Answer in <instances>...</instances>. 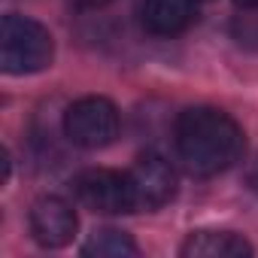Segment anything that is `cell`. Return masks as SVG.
Instances as JSON below:
<instances>
[{
	"label": "cell",
	"mask_w": 258,
	"mask_h": 258,
	"mask_svg": "<svg viewBox=\"0 0 258 258\" xmlns=\"http://www.w3.org/2000/svg\"><path fill=\"white\" fill-rule=\"evenodd\" d=\"M176 152L191 176H216L243 155V127L216 106H191L176 118Z\"/></svg>",
	"instance_id": "6da1fadb"
},
{
	"label": "cell",
	"mask_w": 258,
	"mask_h": 258,
	"mask_svg": "<svg viewBox=\"0 0 258 258\" xmlns=\"http://www.w3.org/2000/svg\"><path fill=\"white\" fill-rule=\"evenodd\" d=\"M55 43L49 28L28 16H7L0 25V64L13 76L40 73L52 64Z\"/></svg>",
	"instance_id": "7a4b0ae2"
},
{
	"label": "cell",
	"mask_w": 258,
	"mask_h": 258,
	"mask_svg": "<svg viewBox=\"0 0 258 258\" xmlns=\"http://www.w3.org/2000/svg\"><path fill=\"white\" fill-rule=\"evenodd\" d=\"M64 134L82 149H103L118 134V109L106 97H82L64 115Z\"/></svg>",
	"instance_id": "3957f363"
},
{
	"label": "cell",
	"mask_w": 258,
	"mask_h": 258,
	"mask_svg": "<svg viewBox=\"0 0 258 258\" xmlns=\"http://www.w3.org/2000/svg\"><path fill=\"white\" fill-rule=\"evenodd\" d=\"M73 188H76L79 204L88 207L91 213H103V216L137 213V201H134V188H131V176L127 173L91 167L76 176Z\"/></svg>",
	"instance_id": "277c9868"
},
{
	"label": "cell",
	"mask_w": 258,
	"mask_h": 258,
	"mask_svg": "<svg viewBox=\"0 0 258 258\" xmlns=\"http://www.w3.org/2000/svg\"><path fill=\"white\" fill-rule=\"evenodd\" d=\"M127 176H131V188H134L137 210H158L176 191V173H173L170 161L161 158L158 152L140 155L137 164L127 170Z\"/></svg>",
	"instance_id": "5b68a950"
},
{
	"label": "cell",
	"mask_w": 258,
	"mask_h": 258,
	"mask_svg": "<svg viewBox=\"0 0 258 258\" xmlns=\"http://www.w3.org/2000/svg\"><path fill=\"white\" fill-rule=\"evenodd\" d=\"M76 225H79V219H76L73 207L58 195L37 198L34 207H31V234L46 249L67 246L76 234Z\"/></svg>",
	"instance_id": "8992f818"
},
{
	"label": "cell",
	"mask_w": 258,
	"mask_h": 258,
	"mask_svg": "<svg viewBox=\"0 0 258 258\" xmlns=\"http://www.w3.org/2000/svg\"><path fill=\"white\" fill-rule=\"evenodd\" d=\"M143 28L155 37H176L195 19V0H143Z\"/></svg>",
	"instance_id": "52a82bcc"
},
{
	"label": "cell",
	"mask_w": 258,
	"mask_h": 258,
	"mask_svg": "<svg viewBox=\"0 0 258 258\" xmlns=\"http://www.w3.org/2000/svg\"><path fill=\"white\" fill-rule=\"evenodd\" d=\"M185 258H246L252 246L231 231H198L182 243Z\"/></svg>",
	"instance_id": "ba28073f"
},
{
	"label": "cell",
	"mask_w": 258,
	"mask_h": 258,
	"mask_svg": "<svg viewBox=\"0 0 258 258\" xmlns=\"http://www.w3.org/2000/svg\"><path fill=\"white\" fill-rule=\"evenodd\" d=\"M82 255H91V258H131V255H137V243L124 231L100 228L88 237V243L82 246Z\"/></svg>",
	"instance_id": "9c48e42d"
},
{
	"label": "cell",
	"mask_w": 258,
	"mask_h": 258,
	"mask_svg": "<svg viewBox=\"0 0 258 258\" xmlns=\"http://www.w3.org/2000/svg\"><path fill=\"white\" fill-rule=\"evenodd\" d=\"M237 7H243V10H258V0H234Z\"/></svg>",
	"instance_id": "30bf717a"
},
{
	"label": "cell",
	"mask_w": 258,
	"mask_h": 258,
	"mask_svg": "<svg viewBox=\"0 0 258 258\" xmlns=\"http://www.w3.org/2000/svg\"><path fill=\"white\" fill-rule=\"evenodd\" d=\"M82 4H91L94 7V4H106V0H82Z\"/></svg>",
	"instance_id": "8fae6325"
}]
</instances>
